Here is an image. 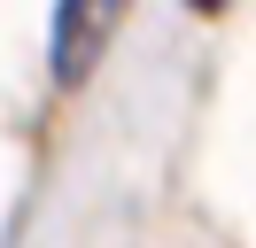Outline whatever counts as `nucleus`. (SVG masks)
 <instances>
[{
  "label": "nucleus",
  "mask_w": 256,
  "mask_h": 248,
  "mask_svg": "<svg viewBox=\"0 0 256 248\" xmlns=\"http://www.w3.org/2000/svg\"><path fill=\"white\" fill-rule=\"evenodd\" d=\"M132 0H62L54 8V39H47V62H54V86H86L94 62L116 46Z\"/></svg>",
  "instance_id": "nucleus-1"
},
{
  "label": "nucleus",
  "mask_w": 256,
  "mask_h": 248,
  "mask_svg": "<svg viewBox=\"0 0 256 248\" xmlns=\"http://www.w3.org/2000/svg\"><path fill=\"white\" fill-rule=\"evenodd\" d=\"M194 8H225V0H194Z\"/></svg>",
  "instance_id": "nucleus-2"
}]
</instances>
